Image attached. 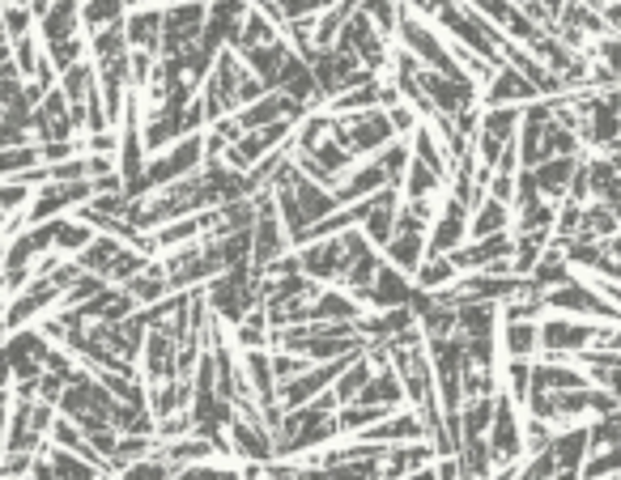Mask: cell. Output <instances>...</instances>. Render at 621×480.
<instances>
[{"label": "cell", "mask_w": 621, "mask_h": 480, "mask_svg": "<svg viewBox=\"0 0 621 480\" xmlns=\"http://www.w3.org/2000/svg\"><path fill=\"white\" fill-rule=\"evenodd\" d=\"M200 166H204V136L192 132V136L175 141L170 149H163L158 158L145 166V175H141V196L158 192V188H170V183H179V179L197 175Z\"/></svg>", "instance_id": "6da1fadb"}, {"label": "cell", "mask_w": 621, "mask_h": 480, "mask_svg": "<svg viewBox=\"0 0 621 480\" xmlns=\"http://www.w3.org/2000/svg\"><path fill=\"white\" fill-rule=\"evenodd\" d=\"M247 77H252V68L239 60V52H222V56L213 60L209 86L200 90L204 120H209V124H218L230 107H239V102H243V86H247Z\"/></svg>", "instance_id": "7a4b0ae2"}, {"label": "cell", "mask_w": 621, "mask_h": 480, "mask_svg": "<svg viewBox=\"0 0 621 480\" xmlns=\"http://www.w3.org/2000/svg\"><path fill=\"white\" fill-rule=\"evenodd\" d=\"M545 311H557V315H579V320H600V323H621V311L600 293L596 286H588L584 277L566 281L545 293Z\"/></svg>", "instance_id": "3957f363"}, {"label": "cell", "mask_w": 621, "mask_h": 480, "mask_svg": "<svg viewBox=\"0 0 621 480\" xmlns=\"http://www.w3.org/2000/svg\"><path fill=\"white\" fill-rule=\"evenodd\" d=\"M486 443H490V455L498 468H511V464L523 459V425L515 416V400L507 391H498V400H494V421Z\"/></svg>", "instance_id": "277c9868"}, {"label": "cell", "mask_w": 621, "mask_h": 480, "mask_svg": "<svg viewBox=\"0 0 621 480\" xmlns=\"http://www.w3.org/2000/svg\"><path fill=\"white\" fill-rule=\"evenodd\" d=\"M384 252H388L392 268H400L404 277H418V268L425 259V217H418L409 204H400V222H396L392 243Z\"/></svg>", "instance_id": "5b68a950"}, {"label": "cell", "mask_w": 621, "mask_h": 480, "mask_svg": "<svg viewBox=\"0 0 621 480\" xmlns=\"http://www.w3.org/2000/svg\"><path fill=\"white\" fill-rule=\"evenodd\" d=\"M468 243V204H459L456 196H447V204L430 217L425 230V256H452Z\"/></svg>", "instance_id": "8992f818"}, {"label": "cell", "mask_w": 621, "mask_h": 480, "mask_svg": "<svg viewBox=\"0 0 621 480\" xmlns=\"http://www.w3.org/2000/svg\"><path fill=\"white\" fill-rule=\"evenodd\" d=\"M520 136V107H490L486 115H481V124H477V145H473V154H481V161L494 170V161L498 154L511 145Z\"/></svg>", "instance_id": "52a82bcc"}, {"label": "cell", "mask_w": 621, "mask_h": 480, "mask_svg": "<svg viewBox=\"0 0 621 480\" xmlns=\"http://www.w3.org/2000/svg\"><path fill=\"white\" fill-rule=\"evenodd\" d=\"M336 47H345V52H354L358 56V65L370 72V68H384L392 56H388V43H384V34L379 26L366 18V13H354L345 26H341V38H336Z\"/></svg>", "instance_id": "ba28073f"}, {"label": "cell", "mask_w": 621, "mask_h": 480, "mask_svg": "<svg viewBox=\"0 0 621 480\" xmlns=\"http://www.w3.org/2000/svg\"><path fill=\"white\" fill-rule=\"evenodd\" d=\"M609 323H584V320H570V315H557V320H545L541 323V349L557 357V353H575V349H596V341H600V332H605Z\"/></svg>", "instance_id": "9c48e42d"}, {"label": "cell", "mask_w": 621, "mask_h": 480, "mask_svg": "<svg viewBox=\"0 0 621 480\" xmlns=\"http://www.w3.org/2000/svg\"><path fill=\"white\" fill-rule=\"evenodd\" d=\"M396 222H400V188H384V192L370 196V209H366V222H362V234L375 252H384L392 243Z\"/></svg>", "instance_id": "30bf717a"}, {"label": "cell", "mask_w": 621, "mask_h": 480, "mask_svg": "<svg viewBox=\"0 0 621 480\" xmlns=\"http://www.w3.org/2000/svg\"><path fill=\"white\" fill-rule=\"evenodd\" d=\"M413 277H404L400 268H392V264H384L379 268V277L370 281V289L362 293L358 302H366V306H375V311H396V306H409L413 302Z\"/></svg>", "instance_id": "8fae6325"}, {"label": "cell", "mask_w": 621, "mask_h": 480, "mask_svg": "<svg viewBox=\"0 0 621 480\" xmlns=\"http://www.w3.org/2000/svg\"><path fill=\"white\" fill-rule=\"evenodd\" d=\"M362 443H375V447H404V443H418L425 438V425L418 413H388L384 421L366 425L362 434H354Z\"/></svg>", "instance_id": "7c38bea8"}, {"label": "cell", "mask_w": 621, "mask_h": 480, "mask_svg": "<svg viewBox=\"0 0 621 480\" xmlns=\"http://www.w3.org/2000/svg\"><path fill=\"white\" fill-rule=\"evenodd\" d=\"M243 379L252 387L260 413L264 409H277V375H273V357H268V353L264 349L243 353Z\"/></svg>", "instance_id": "4fadbf2b"}, {"label": "cell", "mask_w": 621, "mask_h": 480, "mask_svg": "<svg viewBox=\"0 0 621 480\" xmlns=\"http://www.w3.org/2000/svg\"><path fill=\"white\" fill-rule=\"evenodd\" d=\"M124 38H129L132 52H154L158 56V47H163V9H132L129 18H124Z\"/></svg>", "instance_id": "5bb4252c"}, {"label": "cell", "mask_w": 621, "mask_h": 480, "mask_svg": "<svg viewBox=\"0 0 621 480\" xmlns=\"http://www.w3.org/2000/svg\"><path fill=\"white\" fill-rule=\"evenodd\" d=\"M536 86L523 77L520 68L511 65H498L494 68V86L486 90V102L490 107H511V102H536Z\"/></svg>", "instance_id": "9a60e30c"}, {"label": "cell", "mask_w": 621, "mask_h": 480, "mask_svg": "<svg viewBox=\"0 0 621 480\" xmlns=\"http://www.w3.org/2000/svg\"><path fill=\"white\" fill-rule=\"evenodd\" d=\"M384 188H392V175L384 170V161L370 158V161H362L345 183H336V200H341V204H345V200H366V196L384 192Z\"/></svg>", "instance_id": "2e32d148"}, {"label": "cell", "mask_w": 621, "mask_h": 480, "mask_svg": "<svg viewBox=\"0 0 621 480\" xmlns=\"http://www.w3.org/2000/svg\"><path fill=\"white\" fill-rule=\"evenodd\" d=\"M575 170H579V158H545L541 166H532L541 196H545V200H557V204L570 196V179H575Z\"/></svg>", "instance_id": "e0dca14e"}, {"label": "cell", "mask_w": 621, "mask_h": 480, "mask_svg": "<svg viewBox=\"0 0 621 480\" xmlns=\"http://www.w3.org/2000/svg\"><path fill=\"white\" fill-rule=\"evenodd\" d=\"M532 387L536 391H584L591 387V379L575 366H562L557 357H545L541 366H532Z\"/></svg>", "instance_id": "ac0fdd59"}, {"label": "cell", "mask_w": 621, "mask_h": 480, "mask_svg": "<svg viewBox=\"0 0 621 480\" xmlns=\"http://www.w3.org/2000/svg\"><path fill=\"white\" fill-rule=\"evenodd\" d=\"M528 281L532 289H541V293H550V289L566 286V281H575V268H570V259L562 256V247H545V256L532 264V272H528Z\"/></svg>", "instance_id": "d6986e66"}, {"label": "cell", "mask_w": 621, "mask_h": 480, "mask_svg": "<svg viewBox=\"0 0 621 480\" xmlns=\"http://www.w3.org/2000/svg\"><path fill=\"white\" fill-rule=\"evenodd\" d=\"M362 320V302L354 293H336L328 289L311 302V323H358Z\"/></svg>", "instance_id": "ffe728a7"}, {"label": "cell", "mask_w": 621, "mask_h": 480, "mask_svg": "<svg viewBox=\"0 0 621 480\" xmlns=\"http://www.w3.org/2000/svg\"><path fill=\"white\" fill-rule=\"evenodd\" d=\"M502 230H511V204L486 196L468 217V238H490V234H502Z\"/></svg>", "instance_id": "44dd1931"}, {"label": "cell", "mask_w": 621, "mask_h": 480, "mask_svg": "<svg viewBox=\"0 0 621 480\" xmlns=\"http://www.w3.org/2000/svg\"><path fill=\"white\" fill-rule=\"evenodd\" d=\"M550 455H554V468H584V459L591 455L588 425H570L566 434H557Z\"/></svg>", "instance_id": "7402d4cb"}, {"label": "cell", "mask_w": 621, "mask_h": 480, "mask_svg": "<svg viewBox=\"0 0 621 480\" xmlns=\"http://www.w3.org/2000/svg\"><path fill=\"white\" fill-rule=\"evenodd\" d=\"M132 302H141V306H158L166 293H170V281H166V264H145L136 277H132L129 286Z\"/></svg>", "instance_id": "603a6c76"}, {"label": "cell", "mask_w": 621, "mask_h": 480, "mask_svg": "<svg viewBox=\"0 0 621 480\" xmlns=\"http://www.w3.org/2000/svg\"><path fill=\"white\" fill-rule=\"evenodd\" d=\"M400 188H404V196H409V204H422V200H434L447 183H443V175H434L430 166H422V161L409 154V170H404Z\"/></svg>", "instance_id": "cb8c5ba5"}, {"label": "cell", "mask_w": 621, "mask_h": 480, "mask_svg": "<svg viewBox=\"0 0 621 480\" xmlns=\"http://www.w3.org/2000/svg\"><path fill=\"white\" fill-rule=\"evenodd\" d=\"M370 375H375V361L358 353V357H354V361H350V366H345V370L336 375V383H332V395H336V404H341V409H345V404H354V400L362 395V387L370 383Z\"/></svg>", "instance_id": "d4e9b609"}, {"label": "cell", "mask_w": 621, "mask_h": 480, "mask_svg": "<svg viewBox=\"0 0 621 480\" xmlns=\"http://www.w3.org/2000/svg\"><path fill=\"white\" fill-rule=\"evenodd\" d=\"M502 349L507 357H532V353L541 349V323L532 320H507L502 323Z\"/></svg>", "instance_id": "484cf974"}, {"label": "cell", "mask_w": 621, "mask_h": 480, "mask_svg": "<svg viewBox=\"0 0 621 480\" xmlns=\"http://www.w3.org/2000/svg\"><path fill=\"white\" fill-rule=\"evenodd\" d=\"M456 281H459V268L452 264V256H425L418 277H413V286L425 289V293H443V289H452Z\"/></svg>", "instance_id": "4316f807"}, {"label": "cell", "mask_w": 621, "mask_h": 480, "mask_svg": "<svg viewBox=\"0 0 621 480\" xmlns=\"http://www.w3.org/2000/svg\"><path fill=\"white\" fill-rule=\"evenodd\" d=\"M213 450H218V447H213L209 438H200V434H188L184 443H175V447H163L158 455H163L170 468H179V472H184V468H192V464H204V459H209Z\"/></svg>", "instance_id": "83f0119b"}, {"label": "cell", "mask_w": 621, "mask_h": 480, "mask_svg": "<svg viewBox=\"0 0 621 480\" xmlns=\"http://www.w3.org/2000/svg\"><path fill=\"white\" fill-rule=\"evenodd\" d=\"M43 166L38 145H18V149H0V183H18L26 170Z\"/></svg>", "instance_id": "f1b7e54d"}, {"label": "cell", "mask_w": 621, "mask_h": 480, "mask_svg": "<svg viewBox=\"0 0 621 480\" xmlns=\"http://www.w3.org/2000/svg\"><path fill=\"white\" fill-rule=\"evenodd\" d=\"M120 22H124V0H86L81 4V26L90 34L120 26Z\"/></svg>", "instance_id": "f546056e"}, {"label": "cell", "mask_w": 621, "mask_h": 480, "mask_svg": "<svg viewBox=\"0 0 621 480\" xmlns=\"http://www.w3.org/2000/svg\"><path fill=\"white\" fill-rule=\"evenodd\" d=\"M618 217L596 200L591 209H584V217H579V234L575 238H591V243H605V238H613L618 234Z\"/></svg>", "instance_id": "4dcf8cb0"}, {"label": "cell", "mask_w": 621, "mask_h": 480, "mask_svg": "<svg viewBox=\"0 0 621 480\" xmlns=\"http://www.w3.org/2000/svg\"><path fill=\"white\" fill-rule=\"evenodd\" d=\"M99 238V230L90 222H56V252H65V256H77V252H86L90 243Z\"/></svg>", "instance_id": "1f68e13d"}, {"label": "cell", "mask_w": 621, "mask_h": 480, "mask_svg": "<svg viewBox=\"0 0 621 480\" xmlns=\"http://www.w3.org/2000/svg\"><path fill=\"white\" fill-rule=\"evenodd\" d=\"M502 391H507V395H511L515 404H528V395H532V366H528L523 357H511V361H507Z\"/></svg>", "instance_id": "d6a6232c"}, {"label": "cell", "mask_w": 621, "mask_h": 480, "mask_svg": "<svg viewBox=\"0 0 621 480\" xmlns=\"http://www.w3.org/2000/svg\"><path fill=\"white\" fill-rule=\"evenodd\" d=\"M400 9H404V0H362V13L379 26V34H396V26H400Z\"/></svg>", "instance_id": "836d02e7"}, {"label": "cell", "mask_w": 621, "mask_h": 480, "mask_svg": "<svg viewBox=\"0 0 621 480\" xmlns=\"http://www.w3.org/2000/svg\"><path fill=\"white\" fill-rule=\"evenodd\" d=\"M588 438H591V450L621 447V409L609 416H596V425H588Z\"/></svg>", "instance_id": "e575fe53"}, {"label": "cell", "mask_w": 621, "mask_h": 480, "mask_svg": "<svg viewBox=\"0 0 621 480\" xmlns=\"http://www.w3.org/2000/svg\"><path fill=\"white\" fill-rule=\"evenodd\" d=\"M81 47H86V43H81V34H68V38H56V43H47L43 52H47V60H52V65L65 72V68H73L77 60H81Z\"/></svg>", "instance_id": "d590c367"}, {"label": "cell", "mask_w": 621, "mask_h": 480, "mask_svg": "<svg viewBox=\"0 0 621 480\" xmlns=\"http://www.w3.org/2000/svg\"><path fill=\"white\" fill-rule=\"evenodd\" d=\"M124 480H170V464L163 455H145V459L124 468Z\"/></svg>", "instance_id": "8d00e7d4"}, {"label": "cell", "mask_w": 621, "mask_h": 480, "mask_svg": "<svg viewBox=\"0 0 621 480\" xmlns=\"http://www.w3.org/2000/svg\"><path fill=\"white\" fill-rule=\"evenodd\" d=\"M596 56H600V65L613 72V81L621 86V34H605V38H596Z\"/></svg>", "instance_id": "74e56055"}, {"label": "cell", "mask_w": 621, "mask_h": 480, "mask_svg": "<svg viewBox=\"0 0 621 480\" xmlns=\"http://www.w3.org/2000/svg\"><path fill=\"white\" fill-rule=\"evenodd\" d=\"M523 447H528V455L536 459V455H545V450L554 447V434H550V421H536L532 416V425L523 429Z\"/></svg>", "instance_id": "f35d334b"}, {"label": "cell", "mask_w": 621, "mask_h": 480, "mask_svg": "<svg viewBox=\"0 0 621 480\" xmlns=\"http://www.w3.org/2000/svg\"><path fill=\"white\" fill-rule=\"evenodd\" d=\"M26 204H31V188H26V183H0V222H4L9 213L26 209Z\"/></svg>", "instance_id": "ab89813d"}, {"label": "cell", "mask_w": 621, "mask_h": 480, "mask_svg": "<svg viewBox=\"0 0 621 480\" xmlns=\"http://www.w3.org/2000/svg\"><path fill=\"white\" fill-rule=\"evenodd\" d=\"M115 136H111V129L107 132H90V154H115Z\"/></svg>", "instance_id": "60d3db41"}, {"label": "cell", "mask_w": 621, "mask_h": 480, "mask_svg": "<svg viewBox=\"0 0 621 480\" xmlns=\"http://www.w3.org/2000/svg\"><path fill=\"white\" fill-rule=\"evenodd\" d=\"M404 480H439V477H434V468H430V464H425V468H418V472H413V477H404Z\"/></svg>", "instance_id": "b9f144b4"}, {"label": "cell", "mask_w": 621, "mask_h": 480, "mask_svg": "<svg viewBox=\"0 0 621 480\" xmlns=\"http://www.w3.org/2000/svg\"><path fill=\"white\" fill-rule=\"evenodd\" d=\"M605 98H609V102H613V107H618V111H621V86H613V90H609V94H605Z\"/></svg>", "instance_id": "7bdbcfd3"}, {"label": "cell", "mask_w": 621, "mask_h": 480, "mask_svg": "<svg viewBox=\"0 0 621 480\" xmlns=\"http://www.w3.org/2000/svg\"><path fill=\"white\" fill-rule=\"evenodd\" d=\"M149 0H124V9H145Z\"/></svg>", "instance_id": "ee69618b"}, {"label": "cell", "mask_w": 621, "mask_h": 480, "mask_svg": "<svg viewBox=\"0 0 621 480\" xmlns=\"http://www.w3.org/2000/svg\"><path fill=\"white\" fill-rule=\"evenodd\" d=\"M0 268H4V238H0Z\"/></svg>", "instance_id": "f6af8a7d"}, {"label": "cell", "mask_w": 621, "mask_h": 480, "mask_svg": "<svg viewBox=\"0 0 621 480\" xmlns=\"http://www.w3.org/2000/svg\"><path fill=\"white\" fill-rule=\"evenodd\" d=\"M170 4H197V0H170Z\"/></svg>", "instance_id": "bcb514c9"}, {"label": "cell", "mask_w": 621, "mask_h": 480, "mask_svg": "<svg viewBox=\"0 0 621 480\" xmlns=\"http://www.w3.org/2000/svg\"><path fill=\"white\" fill-rule=\"evenodd\" d=\"M618 480H621V472H618Z\"/></svg>", "instance_id": "7dc6e473"}, {"label": "cell", "mask_w": 621, "mask_h": 480, "mask_svg": "<svg viewBox=\"0 0 621 480\" xmlns=\"http://www.w3.org/2000/svg\"><path fill=\"white\" fill-rule=\"evenodd\" d=\"M0 289H4V286H0Z\"/></svg>", "instance_id": "c3c4849f"}]
</instances>
